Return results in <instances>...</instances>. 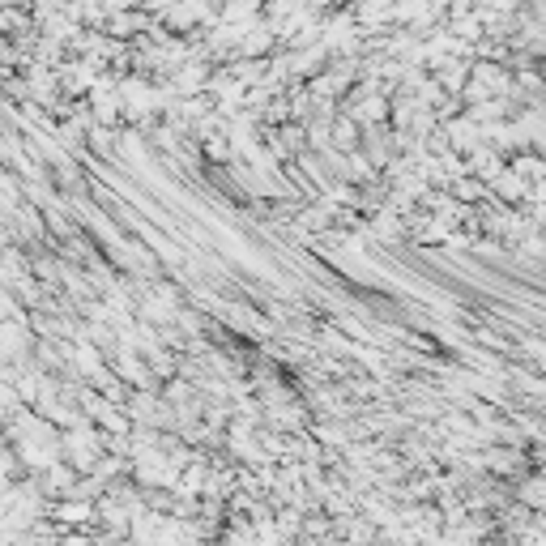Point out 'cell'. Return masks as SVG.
<instances>
[{
    "instance_id": "obj_1",
    "label": "cell",
    "mask_w": 546,
    "mask_h": 546,
    "mask_svg": "<svg viewBox=\"0 0 546 546\" xmlns=\"http://www.w3.org/2000/svg\"><path fill=\"white\" fill-rule=\"evenodd\" d=\"M218 18V5L214 0H171V5L158 13V26L167 30V35H201L205 26Z\"/></svg>"
},
{
    "instance_id": "obj_2",
    "label": "cell",
    "mask_w": 546,
    "mask_h": 546,
    "mask_svg": "<svg viewBox=\"0 0 546 546\" xmlns=\"http://www.w3.org/2000/svg\"><path fill=\"white\" fill-rule=\"evenodd\" d=\"M273 47H278V30H273V22L256 18L244 26V35H239V47L231 60H269Z\"/></svg>"
},
{
    "instance_id": "obj_3",
    "label": "cell",
    "mask_w": 546,
    "mask_h": 546,
    "mask_svg": "<svg viewBox=\"0 0 546 546\" xmlns=\"http://www.w3.org/2000/svg\"><path fill=\"white\" fill-rule=\"evenodd\" d=\"M47 521L60 529H94V504L77 500V495H60V500L47 504Z\"/></svg>"
},
{
    "instance_id": "obj_4",
    "label": "cell",
    "mask_w": 546,
    "mask_h": 546,
    "mask_svg": "<svg viewBox=\"0 0 546 546\" xmlns=\"http://www.w3.org/2000/svg\"><path fill=\"white\" fill-rule=\"evenodd\" d=\"M440 133H444V141H448V150L453 154H474L478 146H483V133H478V124L465 116V111H457V116H448L444 124H440Z\"/></svg>"
},
{
    "instance_id": "obj_5",
    "label": "cell",
    "mask_w": 546,
    "mask_h": 546,
    "mask_svg": "<svg viewBox=\"0 0 546 546\" xmlns=\"http://www.w3.org/2000/svg\"><path fill=\"white\" fill-rule=\"evenodd\" d=\"M150 22H154V18H150V13H141V9H120V13H111V18L103 22V35H107V39L128 43V39L146 35V26H150Z\"/></svg>"
},
{
    "instance_id": "obj_6",
    "label": "cell",
    "mask_w": 546,
    "mask_h": 546,
    "mask_svg": "<svg viewBox=\"0 0 546 546\" xmlns=\"http://www.w3.org/2000/svg\"><path fill=\"white\" fill-rule=\"evenodd\" d=\"M487 197H491L495 205H525V197H529V184H525L521 175L504 163V171H500V175H495V180L487 184Z\"/></svg>"
},
{
    "instance_id": "obj_7",
    "label": "cell",
    "mask_w": 546,
    "mask_h": 546,
    "mask_svg": "<svg viewBox=\"0 0 546 546\" xmlns=\"http://www.w3.org/2000/svg\"><path fill=\"white\" fill-rule=\"evenodd\" d=\"M431 77H436V86L444 90V94H461V86H465V77H470V60H461V56H448V60H440L436 69H431Z\"/></svg>"
},
{
    "instance_id": "obj_8",
    "label": "cell",
    "mask_w": 546,
    "mask_h": 546,
    "mask_svg": "<svg viewBox=\"0 0 546 546\" xmlns=\"http://www.w3.org/2000/svg\"><path fill=\"white\" fill-rule=\"evenodd\" d=\"M261 5H265V0H218V22L244 30L248 22L261 18Z\"/></svg>"
},
{
    "instance_id": "obj_9",
    "label": "cell",
    "mask_w": 546,
    "mask_h": 546,
    "mask_svg": "<svg viewBox=\"0 0 546 546\" xmlns=\"http://www.w3.org/2000/svg\"><path fill=\"white\" fill-rule=\"evenodd\" d=\"M512 500H517L521 508H529V512H542V504H546L542 474H521V478H517V487H512Z\"/></svg>"
},
{
    "instance_id": "obj_10",
    "label": "cell",
    "mask_w": 546,
    "mask_h": 546,
    "mask_svg": "<svg viewBox=\"0 0 546 546\" xmlns=\"http://www.w3.org/2000/svg\"><path fill=\"white\" fill-rule=\"evenodd\" d=\"M86 137H90V150H94V154H103V158H116V128H103V124H94Z\"/></svg>"
},
{
    "instance_id": "obj_11",
    "label": "cell",
    "mask_w": 546,
    "mask_h": 546,
    "mask_svg": "<svg viewBox=\"0 0 546 546\" xmlns=\"http://www.w3.org/2000/svg\"><path fill=\"white\" fill-rule=\"evenodd\" d=\"M218 546H222V542H218Z\"/></svg>"
}]
</instances>
